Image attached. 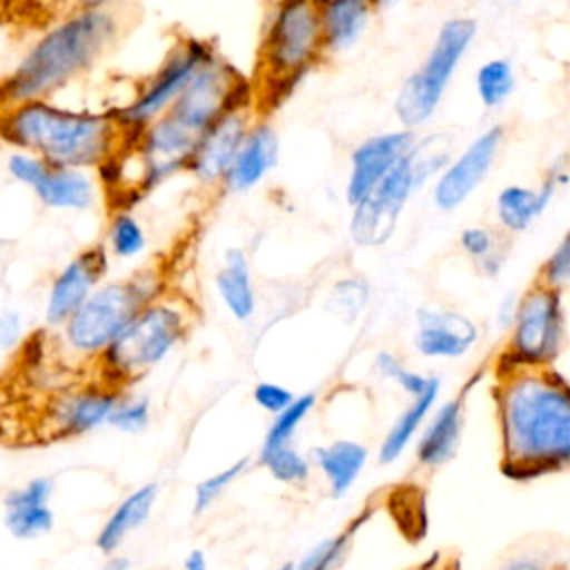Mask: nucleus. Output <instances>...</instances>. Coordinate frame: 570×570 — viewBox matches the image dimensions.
Masks as SVG:
<instances>
[{"label": "nucleus", "instance_id": "423d86ee", "mask_svg": "<svg viewBox=\"0 0 570 570\" xmlns=\"http://www.w3.org/2000/svg\"><path fill=\"white\" fill-rule=\"evenodd\" d=\"M450 160V138L432 134L414 140L410 149L394 163V167L376 183V187L352 207L350 236L361 247H381L396 232L399 218L414 196L430 178Z\"/></svg>", "mask_w": 570, "mask_h": 570}, {"label": "nucleus", "instance_id": "9d476101", "mask_svg": "<svg viewBox=\"0 0 570 570\" xmlns=\"http://www.w3.org/2000/svg\"><path fill=\"white\" fill-rule=\"evenodd\" d=\"M214 51L200 40L178 42L167 53V58L158 67V71L138 89L134 100L127 102L122 109L111 111L114 118L120 122V127L127 131V136H134L138 129H142L156 116L167 111L169 105L187 87L191 76L198 71V67Z\"/></svg>", "mask_w": 570, "mask_h": 570}, {"label": "nucleus", "instance_id": "f8f14e48", "mask_svg": "<svg viewBox=\"0 0 570 570\" xmlns=\"http://www.w3.org/2000/svg\"><path fill=\"white\" fill-rule=\"evenodd\" d=\"M118 394L120 390L98 379L58 390L47 399L42 407V434L53 441H67L107 425Z\"/></svg>", "mask_w": 570, "mask_h": 570}, {"label": "nucleus", "instance_id": "f3484780", "mask_svg": "<svg viewBox=\"0 0 570 570\" xmlns=\"http://www.w3.org/2000/svg\"><path fill=\"white\" fill-rule=\"evenodd\" d=\"M412 142L414 136L410 129H396L370 136L356 145L350 156V174L345 183V198L350 207L361 203L376 187Z\"/></svg>", "mask_w": 570, "mask_h": 570}, {"label": "nucleus", "instance_id": "4468645a", "mask_svg": "<svg viewBox=\"0 0 570 570\" xmlns=\"http://www.w3.org/2000/svg\"><path fill=\"white\" fill-rule=\"evenodd\" d=\"M501 142L503 127L494 125L479 134L456 158L448 160L432 187V200L441 212L461 207L476 191V187L488 178Z\"/></svg>", "mask_w": 570, "mask_h": 570}, {"label": "nucleus", "instance_id": "de8ad7c7", "mask_svg": "<svg viewBox=\"0 0 570 570\" xmlns=\"http://www.w3.org/2000/svg\"><path fill=\"white\" fill-rule=\"evenodd\" d=\"M372 2V7H379V9H383V7H390V4H394L396 0H370Z\"/></svg>", "mask_w": 570, "mask_h": 570}, {"label": "nucleus", "instance_id": "a18cd8bd", "mask_svg": "<svg viewBox=\"0 0 570 570\" xmlns=\"http://www.w3.org/2000/svg\"><path fill=\"white\" fill-rule=\"evenodd\" d=\"M96 570H131V561H129V557L114 552V554H107L105 561Z\"/></svg>", "mask_w": 570, "mask_h": 570}, {"label": "nucleus", "instance_id": "473e14b6", "mask_svg": "<svg viewBox=\"0 0 570 570\" xmlns=\"http://www.w3.org/2000/svg\"><path fill=\"white\" fill-rule=\"evenodd\" d=\"M151 419V401L145 394H129L122 390L109 412L107 425L125 432V434H138L149 425Z\"/></svg>", "mask_w": 570, "mask_h": 570}, {"label": "nucleus", "instance_id": "7c9ffc66", "mask_svg": "<svg viewBox=\"0 0 570 570\" xmlns=\"http://www.w3.org/2000/svg\"><path fill=\"white\" fill-rule=\"evenodd\" d=\"M258 463L283 485H303L312 476V461L307 454L298 452L292 443L272 450L269 454L261 456Z\"/></svg>", "mask_w": 570, "mask_h": 570}, {"label": "nucleus", "instance_id": "f03ea898", "mask_svg": "<svg viewBox=\"0 0 570 570\" xmlns=\"http://www.w3.org/2000/svg\"><path fill=\"white\" fill-rule=\"evenodd\" d=\"M120 27L116 9L76 7V11L45 29L18 62L0 76V109L56 96L114 47Z\"/></svg>", "mask_w": 570, "mask_h": 570}, {"label": "nucleus", "instance_id": "a878e982", "mask_svg": "<svg viewBox=\"0 0 570 570\" xmlns=\"http://www.w3.org/2000/svg\"><path fill=\"white\" fill-rule=\"evenodd\" d=\"M367 517H370V510L354 517L341 532L314 543L296 563H292V570H338L347 559L354 537L361 530V525L367 521Z\"/></svg>", "mask_w": 570, "mask_h": 570}, {"label": "nucleus", "instance_id": "aec40b11", "mask_svg": "<svg viewBox=\"0 0 570 570\" xmlns=\"http://www.w3.org/2000/svg\"><path fill=\"white\" fill-rule=\"evenodd\" d=\"M276 158H278L276 131L267 122H256L247 129L220 185L232 194L249 191L274 169Z\"/></svg>", "mask_w": 570, "mask_h": 570}, {"label": "nucleus", "instance_id": "6ab92c4d", "mask_svg": "<svg viewBox=\"0 0 570 570\" xmlns=\"http://www.w3.org/2000/svg\"><path fill=\"white\" fill-rule=\"evenodd\" d=\"M463 419L465 403L461 396L448 399L432 407L414 439V456L421 468L436 470L454 459L463 439Z\"/></svg>", "mask_w": 570, "mask_h": 570}, {"label": "nucleus", "instance_id": "5701e85b", "mask_svg": "<svg viewBox=\"0 0 570 570\" xmlns=\"http://www.w3.org/2000/svg\"><path fill=\"white\" fill-rule=\"evenodd\" d=\"M214 285L220 303L232 314V318L245 323L256 314V287L252 278V267L245 249L229 247L223 254V265L214 276Z\"/></svg>", "mask_w": 570, "mask_h": 570}, {"label": "nucleus", "instance_id": "b1692460", "mask_svg": "<svg viewBox=\"0 0 570 570\" xmlns=\"http://www.w3.org/2000/svg\"><path fill=\"white\" fill-rule=\"evenodd\" d=\"M370 0H323L321 2V31H323V49L327 53H343L352 49L372 13Z\"/></svg>", "mask_w": 570, "mask_h": 570}, {"label": "nucleus", "instance_id": "4c0bfd02", "mask_svg": "<svg viewBox=\"0 0 570 570\" xmlns=\"http://www.w3.org/2000/svg\"><path fill=\"white\" fill-rule=\"evenodd\" d=\"M459 245L463 249V254L468 258H472L474 263L483 261L485 256H490L492 252L505 247L503 240L499 238V234H494L490 227L483 225H470L459 234Z\"/></svg>", "mask_w": 570, "mask_h": 570}, {"label": "nucleus", "instance_id": "9b49d317", "mask_svg": "<svg viewBox=\"0 0 570 570\" xmlns=\"http://www.w3.org/2000/svg\"><path fill=\"white\" fill-rule=\"evenodd\" d=\"M7 174L29 187L36 198L58 212H87L96 205L98 185L89 169L49 165L40 156L22 149H13L4 163Z\"/></svg>", "mask_w": 570, "mask_h": 570}, {"label": "nucleus", "instance_id": "412c9836", "mask_svg": "<svg viewBox=\"0 0 570 570\" xmlns=\"http://www.w3.org/2000/svg\"><path fill=\"white\" fill-rule=\"evenodd\" d=\"M158 492H160V485L149 481L138 485L116 503V508L107 514V519L102 521L94 539L100 554L107 557L118 552L120 546L127 541V537L149 521Z\"/></svg>", "mask_w": 570, "mask_h": 570}, {"label": "nucleus", "instance_id": "72a5a7b5", "mask_svg": "<svg viewBox=\"0 0 570 570\" xmlns=\"http://www.w3.org/2000/svg\"><path fill=\"white\" fill-rule=\"evenodd\" d=\"M374 370L392 381L399 390H403L410 399L412 396H419L421 392L428 390V385L432 383L434 374H423V372H416V370H410L394 352H387V350H381L376 356H374Z\"/></svg>", "mask_w": 570, "mask_h": 570}, {"label": "nucleus", "instance_id": "09e8293b", "mask_svg": "<svg viewBox=\"0 0 570 570\" xmlns=\"http://www.w3.org/2000/svg\"><path fill=\"white\" fill-rule=\"evenodd\" d=\"M274 570H292V563H283V566H278V568H274Z\"/></svg>", "mask_w": 570, "mask_h": 570}, {"label": "nucleus", "instance_id": "0eeeda50", "mask_svg": "<svg viewBox=\"0 0 570 570\" xmlns=\"http://www.w3.org/2000/svg\"><path fill=\"white\" fill-rule=\"evenodd\" d=\"M321 2L323 0H278L272 9L258 65L269 89L289 87L325 51Z\"/></svg>", "mask_w": 570, "mask_h": 570}, {"label": "nucleus", "instance_id": "ddd939ff", "mask_svg": "<svg viewBox=\"0 0 570 570\" xmlns=\"http://www.w3.org/2000/svg\"><path fill=\"white\" fill-rule=\"evenodd\" d=\"M109 272V254L105 245H89L69 258L51 278L45 305L42 321L49 330H58L80 305L82 301L105 281Z\"/></svg>", "mask_w": 570, "mask_h": 570}, {"label": "nucleus", "instance_id": "393cba45", "mask_svg": "<svg viewBox=\"0 0 570 570\" xmlns=\"http://www.w3.org/2000/svg\"><path fill=\"white\" fill-rule=\"evenodd\" d=\"M439 394H441V379L434 376L425 392L410 399V403L399 412V416L392 421L385 436L381 439L379 463L390 465V463L399 461L401 454H405V450L414 443L416 434L421 432L428 414L436 405Z\"/></svg>", "mask_w": 570, "mask_h": 570}, {"label": "nucleus", "instance_id": "ea45409f", "mask_svg": "<svg viewBox=\"0 0 570 570\" xmlns=\"http://www.w3.org/2000/svg\"><path fill=\"white\" fill-rule=\"evenodd\" d=\"M24 341V316L16 307L0 309V350L13 352Z\"/></svg>", "mask_w": 570, "mask_h": 570}, {"label": "nucleus", "instance_id": "37998d69", "mask_svg": "<svg viewBox=\"0 0 570 570\" xmlns=\"http://www.w3.org/2000/svg\"><path fill=\"white\" fill-rule=\"evenodd\" d=\"M183 570H209L207 554L200 548H191L183 559Z\"/></svg>", "mask_w": 570, "mask_h": 570}, {"label": "nucleus", "instance_id": "58836bf2", "mask_svg": "<svg viewBox=\"0 0 570 570\" xmlns=\"http://www.w3.org/2000/svg\"><path fill=\"white\" fill-rule=\"evenodd\" d=\"M294 392L281 383H274V381H261L254 385V392H252V399L254 403L267 412V414H278L281 410H285L292 401H294Z\"/></svg>", "mask_w": 570, "mask_h": 570}, {"label": "nucleus", "instance_id": "dca6fc26", "mask_svg": "<svg viewBox=\"0 0 570 570\" xmlns=\"http://www.w3.org/2000/svg\"><path fill=\"white\" fill-rule=\"evenodd\" d=\"M414 321V350L434 361L465 356L481 336L479 325L468 314L450 307H419Z\"/></svg>", "mask_w": 570, "mask_h": 570}, {"label": "nucleus", "instance_id": "e433bc0d", "mask_svg": "<svg viewBox=\"0 0 570 570\" xmlns=\"http://www.w3.org/2000/svg\"><path fill=\"white\" fill-rule=\"evenodd\" d=\"M56 492V481L47 474L33 476L22 485H16L4 492L2 497V508H13V505H47L51 503Z\"/></svg>", "mask_w": 570, "mask_h": 570}, {"label": "nucleus", "instance_id": "f704fd0d", "mask_svg": "<svg viewBox=\"0 0 570 570\" xmlns=\"http://www.w3.org/2000/svg\"><path fill=\"white\" fill-rule=\"evenodd\" d=\"M370 301V283L361 276H347L334 283L327 305L334 314H338L343 321H354L361 316Z\"/></svg>", "mask_w": 570, "mask_h": 570}, {"label": "nucleus", "instance_id": "a19ab883", "mask_svg": "<svg viewBox=\"0 0 570 570\" xmlns=\"http://www.w3.org/2000/svg\"><path fill=\"white\" fill-rule=\"evenodd\" d=\"M499 570H563L561 566H557L554 561H550L543 554L537 552H519L510 559H505Z\"/></svg>", "mask_w": 570, "mask_h": 570}, {"label": "nucleus", "instance_id": "cd10ccee", "mask_svg": "<svg viewBox=\"0 0 570 570\" xmlns=\"http://www.w3.org/2000/svg\"><path fill=\"white\" fill-rule=\"evenodd\" d=\"M514 85V69L505 58H490L474 73V91L485 109H499L512 96Z\"/></svg>", "mask_w": 570, "mask_h": 570}, {"label": "nucleus", "instance_id": "2eb2a0df", "mask_svg": "<svg viewBox=\"0 0 570 570\" xmlns=\"http://www.w3.org/2000/svg\"><path fill=\"white\" fill-rule=\"evenodd\" d=\"M252 114L247 100L232 105L225 114H220L214 125L198 138L187 169L203 185H220L249 125Z\"/></svg>", "mask_w": 570, "mask_h": 570}, {"label": "nucleus", "instance_id": "c03bdc74", "mask_svg": "<svg viewBox=\"0 0 570 570\" xmlns=\"http://www.w3.org/2000/svg\"><path fill=\"white\" fill-rule=\"evenodd\" d=\"M412 570H456V566L450 563L445 557H441V552H434L430 559L421 561V563L414 566Z\"/></svg>", "mask_w": 570, "mask_h": 570}, {"label": "nucleus", "instance_id": "39448f33", "mask_svg": "<svg viewBox=\"0 0 570 570\" xmlns=\"http://www.w3.org/2000/svg\"><path fill=\"white\" fill-rule=\"evenodd\" d=\"M160 294L163 276L151 267L102 281L56 330L60 352L76 363L91 365L129 321Z\"/></svg>", "mask_w": 570, "mask_h": 570}, {"label": "nucleus", "instance_id": "7ed1b4c3", "mask_svg": "<svg viewBox=\"0 0 570 570\" xmlns=\"http://www.w3.org/2000/svg\"><path fill=\"white\" fill-rule=\"evenodd\" d=\"M127 138L114 114L67 109L51 98L0 109V140L58 167L98 169L125 147Z\"/></svg>", "mask_w": 570, "mask_h": 570}, {"label": "nucleus", "instance_id": "f257e3e1", "mask_svg": "<svg viewBox=\"0 0 570 570\" xmlns=\"http://www.w3.org/2000/svg\"><path fill=\"white\" fill-rule=\"evenodd\" d=\"M503 476L525 483L570 463V387L554 367H497Z\"/></svg>", "mask_w": 570, "mask_h": 570}, {"label": "nucleus", "instance_id": "c85d7f7f", "mask_svg": "<svg viewBox=\"0 0 570 570\" xmlns=\"http://www.w3.org/2000/svg\"><path fill=\"white\" fill-rule=\"evenodd\" d=\"M316 405V394L314 392H305L301 396H294V401L281 410L278 414L272 416V423L261 441V448H258V459L269 454L272 450L276 448H283V445H289L298 425L309 416V412L314 410Z\"/></svg>", "mask_w": 570, "mask_h": 570}, {"label": "nucleus", "instance_id": "a211bd4d", "mask_svg": "<svg viewBox=\"0 0 570 570\" xmlns=\"http://www.w3.org/2000/svg\"><path fill=\"white\" fill-rule=\"evenodd\" d=\"M566 160H557L543 176L537 189L525 185H505L494 200L497 220L503 232L521 234L534 225V220L548 209L559 189L566 185Z\"/></svg>", "mask_w": 570, "mask_h": 570}, {"label": "nucleus", "instance_id": "2f4dec72", "mask_svg": "<svg viewBox=\"0 0 570 570\" xmlns=\"http://www.w3.org/2000/svg\"><path fill=\"white\" fill-rule=\"evenodd\" d=\"M249 468V461L247 459H238L234 463H229L227 468L205 476L203 481L196 483L194 488V501H191V512L198 517V514H205Z\"/></svg>", "mask_w": 570, "mask_h": 570}, {"label": "nucleus", "instance_id": "c9c22d12", "mask_svg": "<svg viewBox=\"0 0 570 570\" xmlns=\"http://www.w3.org/2000/svg\"><path fill=\"white\" fill-rule=\"evenodd\" d=\"M534 283L541 287H548V289L566 292V287L570 283V236L568 234L548 254Z\"/></svg>", "mask_w": 570, "mask_h": 570}, {"label": "nucleus", "instance_id": "1a4fd4ad", "mask_svg": "<svg viewBox=\"0 0 570 570\" xmlns=\"http://www.w3.org/2000/svg\"><path fill=\"white\" fill-rule=\"evenodd\" d=\"M568 338L566 298L559 289L532 283L519 294L505 350L497 367H546L554 365Z\"/></svg>", "mask_w": 570, "mask_h": 570}, {"label": "nucleus", "instance_id": "79ce46f5", "mask_svg": "<svg viewBox=\"0 0 570 570\" xmlns=\"http://www.w3.org/2000/svg\"><path fill=\"white\" fill-rule=\"evenodd\" d=\"M517 301H519L517 294H512V292L503 294V298L497 303V312H494V323H497V327H501V330L508 332V327L512 325L514 312H517Z\"/></svg>", "mask_w": 570, "mask_h": 570}, {"label": "nucleus", "instance_id": "6e6552de", "mask_svg": "<svg viewBox=\"0 0 570 570\" xmlns=\"http://www.w3.org/2000/svg\"><path fill=\"white\" fill-rule=\"evenodd\" d=\"M474 36L476 22L472 18H450L441 24L423 62L399 87L394 114L405 129L421 127L434 116Z\"/></svg>", "mask_w": 570, "mask_h": 570}, {"label": "nucleus", "instance_id": "4be33fe9", "mask_svg": "<svg viewBox=\"0 0 570 570\" xmlns=\"http://www.w3.org/2000/svg\"><path fill=\"white\" fill-rule=\"evenodd\" d=\"M367 459L370 450L354 439H336L332 443L316 445L309 452L312 468H316L325 479L332 499H341L354 488L367 465Z\"/></svg>", "mask_w": 570, "mask_h": 570}, {"label": "nucleus", "instance_id": "20e7f679", "mask_svg": "<svg viewBox=\"0 0 570 570\" xmlns=\"http://www.w3.org/2000/svg\"><path fill=\"white\" fill-rule=\"evenodd\" d=\"M196 307L183 294H160L91 363L96 379L127 390L158 367L191 332Z\"/></svg>", "mask_w": 570, "mask_h": 570}, {"label": "nucleus", "instance_id": "c756f323", "mask_svg": "<svg viewBox=\"0 0 570 570\" xmlns=\"http://www.w3.org/2000/svg\"><path fill=\"white\" fill-rule=\"evenodd\" d=\"M2 525L18 541H33L49 534L56 525L51 503L47 505H13L2 508Z\"/></svg>", "mask_w": 570, "mask_h": 570}, {"label": "nucleus", "instance_id": "49530a36", "mask_svg": "<svg viewBox=\"0 0 570 570\" xmlns=\"http://www.w3.org/2000/svg\"><path fill=\"white\" fill-rule=\"evenodd\" d=\"M125 0H76V7L82 9H116Z\"/></svg>", "mask_w": 570, "mask_h": 570}, {"label": "nucleus", "instance_id": "bb28decb", "mask_svg": "<svg viewBox=\"0 0 570 570\" xmlns=\"http://www.w3.org/2000/svg\"><path fill=\"white\" fill-rule=\"evenodd\" d=\"M147 247V234L142 223L129 209H116L107 223L105 249L118 261H131Z\"/></svg>", "mask_w": 570, "mask_h": 570}]
</instances>
